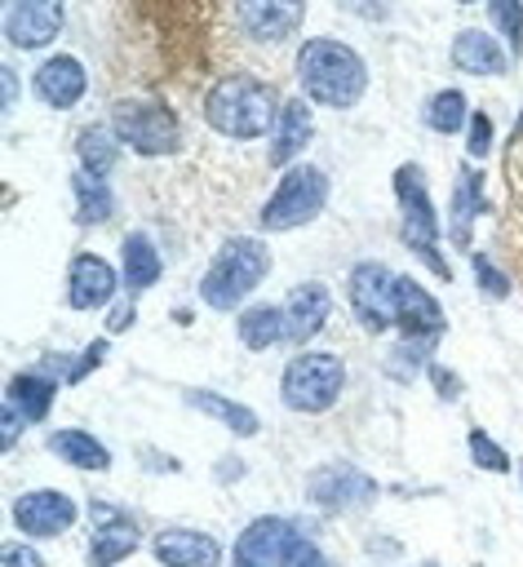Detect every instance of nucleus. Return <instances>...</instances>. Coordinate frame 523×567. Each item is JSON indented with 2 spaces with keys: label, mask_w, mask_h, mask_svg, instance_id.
Here are the masks:
<instances>
[{
  "label": "nucleus",
  "mask_w": 523,
  "mask_h": 567,
  "mask_svg": "<svg viewBox=\"0 0 523 567\" xmlns=\"http://www.w3.org/2000/svg\"><path fill=\"white\" fill-rule=\"evenodd\" d=\"M315 137V115L306 97H284L279 120H275V142H270V164H293Z\"/></svg>",
  "instance_id": "aec40b11"
},
{
  "label": "nucleus",
  "mask_w": 523,
  "mask_h": 567,
  "mask_svg": "<svg viewBox=\"0 0 523 567\" xmlns=\"http://www.w3.org/2000/svg\"><path fill=\"white\" fill-rule=\"evenodd\" d=\"M461 4H474V0H461Z\"/></svg>",
  "instance_id": "49530a36"
},
{
  "label": "nucleus",
  "mask_w": 523,
  "mask_h": 567,
  "mask_svg": "<svg viewBox=\"0 0 523 567\" xmlns=\"http://www.w3.org/2000/svg\"><path fill=\"white\" fill-rule=\"evenodd\" d=\"M510 142H523V115H519V124H514V133H510Z\"/></svg>",
  "instance_id": "37998d69"
},
{
  "label": "nucleus",
  "mask_w": 523,
  "mask_h": 567,
  "mask_svg": "<svg viewBox=\"0 0 523 567\" xmlns=\"http://www.w3.org/2000/svg\"><path fill=\"white\" fill-rule=\"evenodd\" d=\"M66 0H13L4 13V40L13 49H44L62 35Z\"/></svg>",
  "instance_id": "f8f14e48"
},
{
  "label": "nucleus",
  "mask_w": 523,
  "mask_h": 567,
  "mask_svg": "<svg viewBox=\"0 0 523 567\" xmlns=\"http://www.w3.org/2000/svg\"><path fill=\"white\" fill-rule=\"evenodd\" d=\"M235 337H239L248 350H270V346H279V341H284V310H279V306H266V301L239 310Z\"/></svg>",
  "instance_id": "c85d7f7f"
},
{
  "label": "nucleus",
  "mask_w": 523,
  "mask_h": 567,
  "mask_svg": "<svg viewBox=\"0 0 523 567\" xmlns=\"http://www.w3.org/2000/svg\"><path fill=\"white\" fill-rule=\"evenodd\" d=\"M519 474H523V470H519Z\"/></svg>",
  "instance_id": "09e8293b"
},
{
  "label": "nucleus",
  "mask_w": 523,
  "mask_h": 567,
  "mask_svg": "<svg viewBox=\"0 0 523 567\" xmlns=\"http://www.w3.org/2000/svg\"><path fill=\"white\" fill-rule=\"evenodd\" d=\"M346 390V363L332 350H301L288 359L284 377H279V399L293 412L319 416L328 412Z\"/></svg>",
  "instance_id": "20e7f679"
},
{
  "label": "nucleus",
  "mask_w": 523,
  "mask_h": 567,
  "mask_svg": "<svg viewBox=\"0 0 523 567\" xmlns=\"http://www.w3.org/2000/svg\"><path fill=\"white\" fill-rule=\"evenodd\" d=\"M120 279H124V288H129V297H142L146 288H155L160 284V270H164V261H160V252H155V244L142 235V230H129L124 235V244H120Z\"/></svg>",
  "instance_id": "5701e85b"
},
{
  "label": "nucleus",
  "mask_w": 523,
  "mask_h": 567,
  "mask_svg": "<svg viewBox=\"0 0 523 567\" xmlns=\"http://www.w3.org/2000/svg\"><path fill=\"white\" fill-rule=\"evenodd\" d=\"M120 137H115V128L111 124H84L80 128V137H75V155H80V168H89V173H98V177H106L111 168H115V159H120Z\"/></svg>",
  "instance_id": "cd10ccee"
},
{
  "label": "nucleus",
  "mask_w": 523,
  "mask_h": 567,
  "mask_svg": "<svg viewBox=\"0 0 523 567\" xmlns=\"http://www.w3.org/2000/svg\"><path fill=\"white\" fill-rule=\"evenodd\" d=\"M49 452L62 456L75 470H111V447L102 439H93L89 430H53Z\"/></svg>",
  "instance_id": "bb28decb"
},
{
  "label": "nucleus",
  "mask_w": 523,
  "mask_h": 567,
  "mask_svg": "<svg viewBox=\"0 0 523 567\" xmlns=\"http://www.w3.org/2000/svg\"><path fill=\"white\" fill-rule=\"evenodd\" d=\"M488 18L496 35L505 40L510 58H519L523 53V0H488Z\"/></svg>",
  "instance_id": "7c9ffc66"
},
{
  "label": "nucleus",
  "mask_w": 523,
  "mask_h": 567,
  "mask_svg": "<svg viewBox=\"0 0 523 567\" xmlns=\"http://www.w3.org/2000/svg\"><path fill=\"white\" fill-rule=\"evenodd\" d=\"M31 89H35V97H40L49 111H71V106L84 97V89H89V71H84L80 58L53 53V58H44V62L35 66Z\"/></svg>",
  "instance_id": "dca6fc26"
},
{
  "label": "nucleus",
  "mask_w": 523,
  "mask_h": 567,
  "mask_svg": "<svg viewBox=\"0 0 523 567\" xmlns=\"http://www.w3.org/2000/svg\"><path fill=\"white\" fill-rule=\"evenodd\" d=\"M319 567H332V563H328V558H324V563H319Z\"/></svg>",
  "instance_id": "a18cd8bd"
},
{
  "label": "nucleus",
  "mask_w": 523,
  "mask_h": 567,
  "mask_svg": "<svg viewBox=\"0 0 523 567\" xmlns=\"http://www.w3.org/2000/svg\"><path fill=\"white\" fill-rule=\"evenodd\" d=\"M452 62H457V71H470V75H505L510 71V53L496 44V35H488L479 27L457 31Z\"/></svg>",
  "instance_id": "412c9836"
},
{
  "label": "nucleus",
  "mask_w": 523,
  "mask_h": 567,
  "mask_svg": "<svg viewBox=\"0 0 523 567\" xmlns=\"http://www.w3.org/2000/svg\"><path fill=\"white\" fill-rule=\"evenodd\" d=\"M89 514H93V540H89V567H115L120 558H129L133 549H137V527H133V518L120 509V505H111V501H93L89 505Z\"/></svg>",
  "instance_id": "4468645a"
},
{
  "label": "nucleus",
  "mask_w": 523,
  "mask_h": 567,
  "mask_svg": "<svg viewBox=\"0 0 523 567\" xmlns=\"http://www.w3.org/2000/svg\"><path fill=\"white\" fill-rule=\"evenodd\" d=\"M350 310L368 332H390L399 315V275L381 261H359L350 270Z\"/></svg>",
  "instance_id": "6e6552de"
},
{
  "label": "nucleus",
  "mask_w": 523,
  "mask_h": 567,
  "mask_svg": "<svg viewBox=\"0 0 523 567\" xmlns=\"http://www.w3.org/2000/svg\"><path fill=\"white\" fill-rule=\"evenodd\" d=\"M297 80L306 102H319L328 111H350L368 89V66L350 44L332 35H315L297 49Z\"/></svg>",
  "instance_id": "f257e3e1"
},
{
  "label": "nucleus",
  "mask_w": 523,
  "mask_h": 567,
  "mask_svg": "<svg viewBox=\"0 0 523 567\" xmlns=\"http://www.w3.org/2000/svg\"><path fill=\"white\" fill-rule=\"evenodd\" d=\"M186 403H191L195 412L213 416L217 425H226V430H230V434H239V439H253V434L262 430L257 412H253L248 403H235V399H226V394H213V390H199V385H191V390H186Z\"/></svg>",
  "instance_id": "393cba45"
},
{
  "label": "nucleus",
  "mask_w": 523,
  "mask_h": 567,
  "mask_svg": "<svg viewBox=\"0 0 523 567\" xmlns=\"http://www.w3.org/2000/svg\"><path fill=\"white\" fill-rule=\"evenodd\" d=\"M53 394H58V377H49L44 368H31V372H13L9 377L4 403H13L27 421H44L49 408H53Z\"/></svg>",
  "instance_id": "b1692460"
},
{
  "label": "nucleus",
  "mask_w": 523,
  "mask_h": 567,
  "mask_svg": "<svg viewBox=\"0 0 523 567\" xmlns=\"http://www.w3.org/2000/svg\"><path fill=\"white\" fill-rule=\"evenodd\" d=\"M474 567H483V563H474Z\"/></svg>",
  "instance_id": "de8ad7c7"
},
{
  "label": "nucleus",
  "mask_w": 523,
  "mask_h": 567,
  "mask_svg": "<svg viewBox=\"0 0 523 567\" xmlns=\"http://www.w3.org/2000/svg\"><path fill=\"white\" fill-rule=\"evenodd\" d=\"M71 195H75V217L80 226H102L115 217V195L106 186V177L89 173V168H75L71 173Z\"/></svg>",
  "instance_id": "a878e982"
},
{
  "label": "nucleus",
  "mask_w": 523,
  "mask_h": 567,
  "mask_svg": "<svg viewBox=\"0 0 523 567\" xmlns=\"http://www.w3.org/2000/svg\"><path fill=\"white\" fill-rule=\"evenodd\" d=\"M328 190L332 186H328V173L324 168H315V164H288L284 177H279V186H275V195L262 204L257 226L262 230H297V226H306V221H315L324 213Z\"/></svg>",
  "instance_id": "423d86ee"
},
{
  "label": "nucleus",
  "mask_w": 523,
  "mask_h": 567,
  "mask_svg": "<svg viewBox=\"0 0 523 567\" xmlns=\"http://www.w3.org/2000/svg\"><path fill=\"white\" fill-rule=\"evenodd\" d=\"M75 518H80V505H75L66 492H58V487H35V492H22V496L13 501V523H18V532H27V536H35V540L62 536Z\"/></svg>",
  "instance_id": "9b49d317"
},
{
  "label": "nucleus",
  "mask_w": 523,
  "mask_h": 567,
  "mask_svg": "<svg viewBox=\"0 0 523 567\" xmlns=\"http://www.w3.org/2000/svg\"><path fill=\"white\" fill-rule=\"evenodd\" d=\"M279 310H284V341L301 346V341H310V337L328 323V315H332V292H328V284L306 279V284H297V288L284 297Z\"/></svg>",
  "instance_id": "f3484780"
},
{
  "label": "nucleus",
  "mask_w": 523,
  "mask_h": 567,
  "mask_svg": "<svg viewBox=\"0 0 523 567\" xmlns=\"http://www.w3.org/2000/svg\"><path fill=\"white\" fill-rule=\"evenodd\" d=\"M124 279L115 275V266L98 252H75L66 266V306L71 310H98L115 301V288Z\"/></svg>",
  "instance_id": "ddd939ff"
},
{
  "label": "nucleus",
  "mask_w": 523,
  "mask_h": 567,
  "mask_svg": "<svg viewBox=\"0 0 523 567\" xmlns=\"http://www.w3.org/2000/svg\"><path fill=\"white\" fill-rule=\"evenodd\" d=\"M425 377L434 381L439 399H457V394H461V377H457L452 368H443V363H425Z\"/></svg>",
  "instance_id": "e433bc0d"
},
{
  "label": "nucleus",
  "mask_w": 523,
  "mask_h": 567,
  "mask_svg": "<svg viewBox=\"0 0 523 567\" xmlns=\"http://www.w3.org/2000/svg\"><path fill=\"white\" fill-rule=\"evenodd\" d=\"M306 501L324 514H350V509H368L377 501V478L363 474L350 461H328L319 470H310L306 478Z\"/></svg>",
  "instance_id": "1a4fd4ad"
},
{
  "label": "nucleus",
  "mask_w": 523,
  "mask_h": 567,
  "mask_svg": "<svg viewBox=\"0 0 523 567\" xmlns=\"http://www.w3.org/2000/svg\"><path fill=\"white\" fill-rule=\"evenodd\" d=\"M394 199H399V239L403 248H412L439 279H448V261L439 257V213L430 204L425 177L417 164H399L394 168Z\"/></svg>",
  "instance_id": "39448f33"
},
{
  "label": "nucleus",
  "mask_w": 523,
  "mask_h": 567,
  "mask_svg": "<svg viewBox=\"0 0 523 567\" xmlns=\"http://www.w3.org/2000/svg\"><path fill=\"white\" fill-rule=\"evenodd\" d=\"M22 421H27V416H22L13 403H4V439H0L4 447H13V443H18V434H22Z\"/></svg>",
  "instance_id": "58836bf2"
},
{
  "label": "nucleus",
  "mask_w": 523,
  "mask_h": 567,
  "mask_svg": "<svg viewBox=\"0 0 523 567\" xmlns=\"http://www.w3.org/2000/svg\"><path fill=\"white\" fill-rule=\"evenodd\" d=\"M151 554L160 567H217L222 563V540L199 532V527H164L151 540Z\"/></svg>",
  "instance_id": "a211bd4d"
},
{
  "label": "nucleus",
  "mask_w": 523,
  "mask_h": 567,
  "mask_svg": "<svg viewBox=\"0 0 523 567\" xmlns=\"http://www.w3.org/2000/svg\"><path fill=\"white\" fill-rule=\"evenodd\" d=\"M452 221H448V235L457 248H470L474 239V217L479 213H492L488 195H483V173L479 168H461V182L452 186Z\"/></svg>",
  "instance_id": "4be33fe9"
},
{
  "label": "nucleus",
  "mask_w": 523,
  "mask_h": 567,
  "mask_svg": "<svg viewBox=\"0 0 523 567\" xmlns=\"http://www.w3.org/2000/svg\"><path fill=\"white\" fill-rule=\"evenodd\" d=\"M115 137L137 155H173L182 146V120L155 97H124L111 106Z\"/></svg>",
  "instance_id": "0eeeda50"
},
{
  "label": "nucleus",
  "mask_w": 523,
  "mask_h": 567,
  "mask_svg": "<svg viewBox=\"0 0 523 567\" xmlns=\"http://www.w3.org/2000/svg\"><path fill=\"white\" fill-rule=\"evenodd\" d=\"M0 80H4V106H13V97H18V80H13V66H0Z\"/></svg>",
  "instance_id": "a19ab883"
},
{
  "label": "nucleus",
  "mask_w": 523,
  "mask_h": 567,
  "mask_svg": "<svg viewBox=\"0 0 523 567\" xmlns=\"http://www.w3.org/2000/svg\"><path fill=\"white\" fill-rule=\"evenodd\" d=\"M279 97L266 80L257 75H222L208 93H204V120L213 133L222 137H235V142H248V137H262L275 128L279 120Z\"/></svg>",
  "instance_id": "f03ea898"
},
{
  "label": "nucleus",
  "mask_w": 523,
  "mask_h": 567,
  "mask_svg": "<svg viewBox=\"0 0 523 567\" xmlns=\"http://www.w3.org/2000/svg\"><path fill=\"white\" fill-rule=\"evenodd\" d=\"M465 151L474 159H483L492 151V115L488 111H470V124H465Z\"/></svg>",
  "instance_id": "473e14b6"
},
{
  "label": "nucleus",
  "mask_w": 523,
  "mask_h": 567,
  "mask_svg": "<svg viewBox=\"0 0 523 567\" xmlns=\"http://www.w3.org/2000/svg\"><path fill=\"white\" fill-rule=\"evenodd\" d=\"M417 567H439V563H434V558H430V563H417Z\"/></svg>",
  "instance_id": "c03bdc74"
},
{
  "label": "nucleus",
  "mask_w": 523,
  "mask_h": 567,
  "mask_svg": "<svg viewBox=\"0 0 523 567\" xmlns=\"http://www.w3.org/2000/svg\"><path fill=\"white\" fill-rule=\"evenodd\" d=\"M106 350H111V341H106V337H98V341H93V346H89L80 359H71V372H66V381H71V385H75V381H84V377H89V372H93V368L106 359Z\"/></svg>",
  "instance_id": "f704fd0d"
},
{
  "label": "nucleus",
  "mask_w": 523,
  "mask_h": 567,
  "mask_svg": "<svg viewBox=\"0 0 523 567\" xmlns=\"http://www.w3.org/2000/svg\"><path fill=\"white\" fill-rule=\"evenodd\" d=\"M465 447H470V461L479 465V470H488V474H505L510 470V452L488 434V430H470V439H465Z\"/></svg>",
  "instance_id": "2f4dec72"
},
{
  "label": "nucleus",
  "mask_w": 523,
  "mask_h": 567,
  "mask_svg": "<svg viewBox=\"0 0 523 567\" xmlns=\"http://www.w3.org/2000/svg\"><path fill=\"white\" fill-rule=\"evenodd\" d=\"M394 328L403 337H439L443 332V306L434 292H425V284H417L412 275H399V315Z\"/></svg>",
  "instance_id": "6ab92c4d"
},
{
  "label": "nucleus",
  "mask_w": 523,
  "mask_h": 567,
  "mask_svg": "<svg viewBox=\"0 0 523 567\" xmlns=\"http://www.w3.org/2000/svg\"><path fill=\"white\" fill-rule=\"evenodd\" d=\"M222 461H226V465H222V478H226V483L244 474V465H239V456H222Z\"/></svg>",
  "instance_id": "79ce46f5"
},
{
  "label": "nucleus",
  "mask_w": 523,
  "mask_h": 567,
  "mask_svg": "<svg viewBox=\"0 0 523 567\" xmlns=\"http://www.w3.org/2000/svg\"><path fill=\"white\" fill-rule=\"evenodd\" d=\"M129 323H133V301H124V306L111 310V332H124Z\"/></svg>",
  "instance_id": "ea45409f"
},
{
  "label": "nucleus",
  "mask_w": 523,
  "mask_h": 567,
  "mask_svg": "<svg viewBox=\"0 0 523 567\" xmlns=\"http://www.w3.org/2000/svg\"><path fill=\"white\" fill-rule=\"evenodd\" d=\"M0 567H44V558H40L31 545H18V540H9V545L0 549Z\"/></svg>",
  "instance_id": "4c0bfd02"
},
{
  "label": "nucleus",
  "mask_w": 523,
  "mask_h": 567,
  "mask_svg": "<svg viewBox=\"0 0 523 567\" xmlns=\"http://www.w3.org/2000/svg\"><path fill=\"white\" fill-rule=\"evenodd\" d=\"M266 275H270V248L253 235H230L213 252V261L199 279V301L213 310H235Z\"/></svg>",
  "instance_id": "7ed1b4c3"
},
{
  "label": "nucleus",
  "mask_w": 523,
  "mask_h": 567,
  "mask_svg": "<svg viewBox=\"0 0 523 567\" xmlns=\"http://www.w3.org/2000/svg\"><path fill=\"white\" fill-rule=\"evenodd\" d=\"M297 536H301V532H297L293 518H284V514H262V518H253V523L239 532L230 558H235V567H279V563H284V549H288Z\"/></svg>",
  "instance_id": "9d476101"
},
{
  "label": "nucleus",
  "mask_w": 523,
  "mask_h": 567,
  "mask_svg": "<svg viewBox=\"0 0 523 567\" xmlns=\"http://www.w3.org/2000/svg\"><path fill=\"white\" fill-rule=\"evenodd\" d=\"M319 563H324L319 545H315V540H306V536H297V540L284 549V563H279V567H319Z\"/></svg>",
  "instance_id": "c9c22d12"
},
{
  "label": "nucleus",
  "mask_w": 523,
  "mask_h": 567,
  "mask_svg": "<svg viewBox=\"0 0 523 567\" xmlns=\"http://www.w3.org/2000/svg\"><path fill=\"white\" fill-rule=\"evenodd\" d=\"M421 120L434 133H461V124H470V102L461 89H439V93H430Z\"/></svg>",
  "instance_id": "c756f323"
},
{
  "label": "nucleus",
  "mask_w": 523,
  "mask_h": 567,
  "mask_svg": "<svg viewBox=\"0 0 523 567\" xmlns=\"http://www.w3.org/2000/svg\"><path fill=\"white\" fill-rule=\"evenodd\" d=\"M470 266H474V279H479V288H483L488 297H496V301H501V297H510V279H505V275H501L483 252H474V257H470Z\"/></svg>",
  "instance_id": "72a5a7b5"
},
{
  "label": "nucleus",
  "mask_w": 523,
  "mask_h": 567,
  "mask_svg": "<svg viewBox=\"0 0 523 567\" xmlns=\"http://www.w3.org/2000/svg\"><path fill=\"white\" fill-rule=\"evenodd\" d=\"M235 18L248 31V40L279 44L288 35H297V27L306 18V0H235Z\"/></svg>",
  "instance_id": "2eb2a0df"
}]
</instances>
